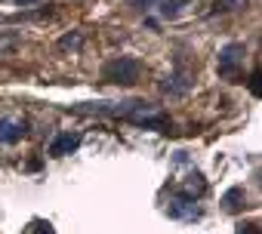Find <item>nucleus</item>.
<instances>
[{
    "label": "nucleus",
    "instance_id": "f257e3e1",
    "mask_svg": "<svg viewBox=\"0 0 262 234\" xmlns=\"http://www.w3.org/2000/svg\"><path fill=\"white\" fill-rule=\"evenodd\" d=\"M139 71H142V68H139L136 59L120 56V59H114V62L105 65V80H111V83H136Z\"/></svg>",
    "mask_w": 262,
    "mask_h": 234
},
{
    "label": "nucleus",
    "instance_id": "f03ea898",
    "mask_svg": "<svg viewBox=\"0 0 262 234\" xmlns=\"http://www.w3.org/2000/svg\"><path fill=\"white\" fill-rule=\"evenodd\" d=\"M241 62H244V46L231 43L219 53V77H237L241 74Z\"/></svg>",
    "mask_w": 262,
    "mask_h": 234
},
{
    "label": "nucleus",
    "instance_id": "7ed1b4c3",
    "mask_svg": "<svg viewBox=\"0 0 262 234\" xmlns=\"http://www.w3.org/2000/svg\"><path fill=\"white\" fill-rule=\"evenodd\" d=\"M77 145H80V136H74V133H62V136H56V139L50 142V154H53V157H62V154H71Z\"/></svg>",
    "mask_w": 262,
    "mask_h": 234
},
{
    "label": "nucleus",
    "instance_id": "20e7f679",
    "mask_svg": "<svg viewBox=\"0 0 262 234\" xmlns=\"http://www.w3.org/2000/svg\"><path fill=\"white\" fill-rule=\"evenodd\" d=\"M25 136V124L22 121H10V117H0V142H19Z\"/></svg>",
    "mask_w": 262,
    "mask_h": 234
},
{
    "label": "nucleus",
    "instance_id": "39448f33",
    "mask_svg": "<svg viewBox=\"0 0 262 234\" xmlns=\"http://www.w3.org/2000/svg\"><path fill=\"white\" fill-rule=\"evenodd\" d=\"M167 213H170L173 219H191V216H198V206H194L191 197H176V200H170Z\"/></svg>",
    "mask_w": 262,
    "mask_h": 234
},
{
    "label": "nucleus",
    "instance_id": "423d86ee",
    "mask_svg": "<svg viewBox=\"0 0 262 234\" xmlns=\"http://www.w3.org/2000/svg\"><path fill=\"white\" fill-rule=\"evenodd\" d=\"M222 203H225L228 213H237V209L244 206V188H231V191L222 197Z\"/></svg>",
    "mask_w": 262,
    "mask_h": 234
},
{
    "label": "nucleus",
    "instance_id": "0eeeda50",
    "mask_svg": "<svg viewBox=\"0 0 262 234\" xmlns=\"http://www.w3.org/2000/svg\"><path fill=\"white\" fill-rule=\"evenodd\" d=\"M188 86H191V83H188L185 77H167V83H164L167 92H185Z\"/></svg>",
    "mask_w": 262,
    "mask_h": 234
},
{
    "label": "nucleus",
    "instance_id": "6e6552de",
    "mask_svg": "<svg viewBox=\"0 0 262 234\" xmlns=\"http://www.w3.org/2000/svg\"><path fill=\"white\" fill-rule=\"evenodd\" d=\"M25 234H53V225H50V222H40V219H34V222L25 228Z\"/></svg>",
    "mask_w": 262,
    "mask_h": 234
},
{
    "label": "nucleus",
    "instance_id": "1a4fd4ad",
    "mask_svg": "<svg viewBox=\"0 0 262 234\" xmlns=\"http://www.w3.org/2000/svg\"><path fill=\"white\" fill-rule=\"evenodd\" d=\"M182 4H185V0H167V7H164V16H176V13L182 10Z\"/></svg>",
    "mask_w": 262,
    "mask_h": 234
},
{
    "label": "nucleus",
    "instance_id": "9d476101",
    "mask_svg": "<svg viewBox=\"0 0 262 234\" xmlns=\"http://www.w3.org/2000/svg\"><path fill=\"white\" fill-rule=\"evenodd\" d=\"M237 234H259V225L256 222H244V225H237Z\"/></svg>",
    "mask_w": 262,
    "mask_h": 234
},
{
    "label": "nucleus",
    "instance_id": "9b49d317",
    "mask_svg": "<svg viewBox=\"0 0 262 234\" xmlns=\"http://www.w3.org/2000/svg\"><path fill=\"white\" fill-rule=\"evenodd\" d=\"M62 46L68 50V46H80V37L77 34H68V37H62Z\"/></svg>",
    "mask_w": 262,
    "mask_h": 234
},
{
    "label": "nucleus",
    "instance_id": "f8f14e48",
    "mask_svg": "<svg viewBox=\"0 0 262 234\" xmlns=\"http://www.w3.org/2000/svg\"><path fill=\"white\" fill-rule=\"evenodd\" d=\"M126 4H129V7H151L155 0H126Z\"/></svg>",
    "mask_w": 262,
    "mask_h": 234
},
{
    "label": "nucleus",
    "instance_id": "ddd939ff",
    "mask_svg": "<svg viewBox=\"0 0 262 234\" xmlns=\"http://www.w3.org/2000/svg\"><path fill=\"white\" fill-rule=\"evenodd\" d=\"M222 4H225L228 10H234V7H244V4H247V0H222Z\"/></svg>",
    "mask_w": 262,
    "mask_h": 234
},
{
    "label": "nucleus",
    "instance_id": "4468645a",
    "mask_svg": "<svg viewBox=\"0 0 262 234\" xmlns=\"http://www.w3.org/2000/svg\"><path fill=\"white\" fill-rule=\"evenodd\" d=\"M16 4H22V7H25V4H34V0H16Z\"/></svg>",
    "mask_w": 262,
    "mask_h": 234
}]
</instances>
